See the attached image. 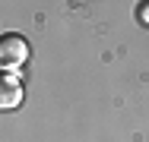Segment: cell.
Wrapping results in <instances>:
<instances>
[{
    "label": "cell",
    "instance_id": "7a4b0ae2",
    "mask_svg": "<svg viewBox=\"0 0 149 142\" xmlns=\"http://www.w3.org/2000/svg\"><path fill=\"white\" fill-rule=\"evenodd\" d=\"M22 98H26L22 79L19 76H3V82H0V108L3 111H13V108L22 104Z\"/></svg>",
    "mask_w": 149,
    "mask_h": 142
},
{
    "label": "cell",
    "instance_id": "3957f363",
    "mask_svg": "<svg viewBox=\"0 0 149 142\" xmlns=\"http://www.w3.org/2000/svg\"><path fill=\"white\" fill-rule=\"evenodd\" d=\"M140 19H143V22H149V3H143V6H140Z\"/></svg>",
    "mask_w": 149,
    "mask_h": 142
},
{
    "label": "cell",
    "instance_id": "6da1fadb",
    "mask_svg": "<svg viewBox=\"0 0 149 142\" xmlns=\"http://www.w3.org/2000/svg\"><path fill=\"white\" fill-rule=\"evenodd\" d=\"M29 41L22 38V35H3L0 38V66L6 70V73H16L19 76V70H22V63L29 60Z\"/></svg>",
    "mask_w": 149,
    "mask_h": 142
}]
</instances>
